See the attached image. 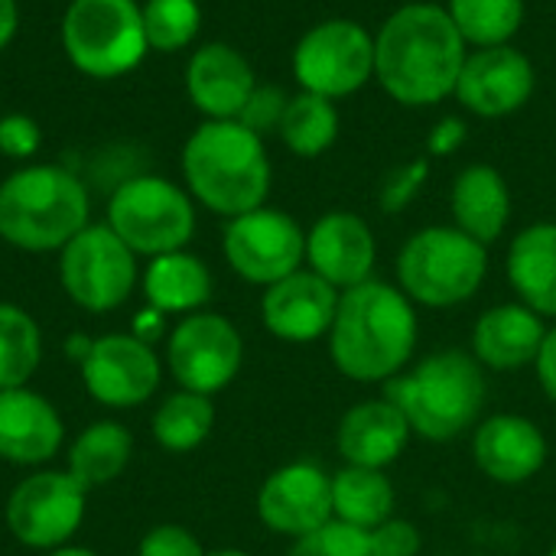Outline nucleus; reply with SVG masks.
Segmentation results:
<instances>
[{
	"label": "nucleus",
	"instance_id": "obj_1",
	"mask_svg": "<svg viewBox=\"0 0 556 556\" xmlns=\"http://www.w3.org/2000/svg\"><path fill=\"white\" fill-rule=\"evenodd\" d=\"M466 39L446 7L407 3L394 10L375 36V75L381 88L407 104H437L456 91Z\"/></svg>",
	"mask_w": 556,
	"mask_h": 556
},
{
	"label": "nucleus",
	"instance_id": "obj_2",
	"mask_svg": "<svg viewBox=\"0 0 556 556\" xmlns=\"http://www.w3.org/2000/svg\"><path fill=\"white\" fill-rule=\"evenodd\" d=\"M417 349V313L401 287L365 280L342 290L329 329L332 365L358 384H388Z\"/></svg>",
	"mask_w": 556,
	"mask_h": 556
},
{
	"label": "nucleus",
	"instance_id": "obj_3",
	"mask_svg": "<svg viewBox=\"0 0 556 556\" xmlns=\"http://www.w3.org/2000/svg\"><path fill=\"white\" fill-rule=\"evenodd\" d=\"M182 176L208 212L225 218L254 212L270 192L264 137L241 121H205L182 147Z\"/></svg>",
	"mask_w": 556,
	"mask_h": 556
},
{
	"label": "nucleus",
	"instance_id": "obj_4",
	"mask_svg": "<svg viewBox=\"0 0 556 556\" xmlns=\"http://www.w3.org/2000/svg\"><path fill=\"white\" fill-rule=\"evenodd\" d=\"M485 375L472 352L443 349L414 371L384 384V397L404 414L410 433L430 443H450L472 430L485 410Z\"/></svg>",
	"mask_w": 556,
	"mask_h": 556
},
{
	"label": "nucleus",
	"instance_id": "obj_5",
	"mask_svg": "<svg viewBox=\"0 0 556 556\" xmlns=\"http://www.w3.org/2000/svg\"><path fill=\"white\" fill-rule=\"evenodd\" d=\"M91 199L85 182L55 163H36L0 182V238L10 248L46 254L62 251L88 228Z\"/></svg>",
	"mask_w": 556,
	"mask_h": 556
},
{
	"label": "nucleus",
	"instance_id": "obj_6",
	"mask_svg": "<svg viewBox=\"0 0 556 556\" xmlns=\"http://www.w3.org/2000/svg\"><path fill=\"white\" fill-rule=\"evenodd\" d=\"M489 274V251L459 228L433 225L407 238L397 254V280L410 303L446 309L472 300Z\"/></svg>",
	"mask_w": 556,
	"mask_h": 556
},
{
	"label": "nucleus",
	"instance_id": "obj_7",
	"mask_svg": "<svg viewBox=\"0 0 556 556\" xmlns=\"http://www.w3.org/2000/svg\"><path fill=\"white\" fill-rule=\"evenodd\" d=\"M65 59L88 78H121L150 52L137 0H72L62 16Z\"/></svg>",
	"mask_w": 556,
	"mask_h": 556
},
{
	"label": "nucleus",
	"instance_id": "obj_8",
	"mask_svg": "<svg viewBox=\"0 0 556 556\" xmlns=\"http://www.w3.org/2000/svg\"><path fill=\"white\" fill-rule=\"evenodd\" d=\"M108 228L143 257L186 251L195 235V205L189 192L163 176H134L114 189Z\"/></svg>",
	"mask_w": 556,
	"mask_h": 556
},
{
	"label": "nucleus",
	"instance_id": "obj_9",
	"mask_svg": "<svg viewBox=\"0 0 556 556\" xmlns=\"http://www.w3.org/2000/svg\"><path fill=\"white\" fill-rule=\"evenodd\" d=\"M59 283L85 313H114L137 287V254L108 225H88L59 251Z\"/></svg>",
	"mask_w": 556,
	"mask_h": 556
},
{
	"label": "nucleus",
	"instance_id": "obj_10",
	"mask_svg": "<svg viewBox=\"0 0 556 556\" xmlns=\"http://www.w3.org/2000/svg\"><path fill=\"white\" fill-rule=\"evenodd\" d=\"M88 489L68 469H39L7 498V528L29 551L68 547L85 521Z\"/></svg>",
	"mask_w": 556,
	"mask_h": 556
},
{
	"label": "nucleus",
	"instance_id": "obj_11",
	"mask_svg": "<svg viewBox=\"0 0 556 556\" xmlns=\"http://www.w3.org/2000/svg\"><path fill=\"white\" fill-rule=\"evenodd\" d=\"M293 75L303 91L345 98L375 75V36L355 20H326L296 42Z\"/></svg>",
	"mask_w": 556,
	"mask_h": 556
},
{
	"label": "nucleus",
	"instance_id": "obj_12",
	"mask_svg": "<svg viewBox=\"0 0 556 556\" xmlns=\"http://www.w3.org/2000/svg\"><path fill=\"white\" fill-rule=\"evenodd\" d=\"M241 362L244 339L218 313H192L166 339V368L182 391L212 397L238 378Z\"/></svg>",
	"mask_w": 556,
	"mask_h": 556
},
{
	"label": "nucleus",
	"instance_id": "obj_13",
	"mask_svg": "<svg viewBox=\"0 0 556 556\" xmlns=\"http://www.w3.org/2000/svg\"><path fill=\"white\" fill-rule=\"evenodd\" d=\"M225 261L231 270L257 287H270L306 261V231L293 215L277 208H254L238 218H228L222 238Z\"/></svg>",
	"mask_w": 556,
	"mask_h": 556
},
{
	"label": "nucleus",
	"instance_id": "obj_14",
	"mask_svg": "<svg viewBox=\"0 0 556 556\" xmlns=\"http://www.w3.org/2000/svg\"><path fill=\"white\" fill-rule=\"evenodd\" d=\"M81 384L101 407L130 410L153 397L160 388V358L153 345L130 332H111L91 342L88 358L78 365Z\"/></svg>",
	"mask_w": 556,
	"mask_h": 556
},
{
	"label": "nucleus",
	"instance_id": "obj_15",
	"mask_svg": "<svg viewBox=\"0 0 556 556\" xmlns=\"http://www.w3.org/2000/svg\"><path fill=\"white\" fill-rule=\"evenodd\" d=\"M257 518L267 531L280 538H306L329 521L332 515V476L316 463H290L274 469L257 492Z\"/></svg>",
	"mask_w": 556,
	"mask_h": 556
},
{
	"label": "nucleus",
	"instance_id": "obj_16",
	"mask_svg": "<svg viewBox=\"0 0 556 556\" xmlns=\"http://www.w3.org/2000/svg\"><path fill=\"white\" fill-rule=\"evenodd\" d=\"M463 108L479 117H505L525 108L534 94V65L525 52L505 46H489L466 55L456 91Z\"/></svg>",
	"mask_w": 556,
	"mask_h": 556
},
{
	"label": "nucleus",
	"instance_id": "obj_17",
	"mask_svg": "<svg viewBox=\"0 0 556 556\" xmlns=\"http://www.w3.org/2000/svg\"><path fill=\"white\" fill-rule=\"evenodd\" d=\"M339 296L342 293L329 280L300 267L264 290L261 319L267 332L283 342H316L329 336Z\"/></svg>",
	"mask_w": 556,
	"mask_h": 556
},
{
	"label": "nucleus",
	"instance_id": "obj_18",
	"mask_svg": "<svg viewBox=\"0 0 556 556\" xmlns=\"http://www.w3.org/2000/svg\"><path fill=\"white\" fill-rule=\"evenodd\" d=\"M375 257V231L355 212H329L306 235L309 270L329 280L339 293L371 280Z\"/></svg>",
	"mask_w": 556,
	"mask_h": 556
},
{
	"label": "nucleus",
	"instance_id": "obj_19",
	"mask_svg": "<svg viewBox=\"0 0 556 556\" xmlns=\"http://www.w3.org/2000/svg\"><path fill=\"white\" fill-rule=\"evenodd\" d=\"M472 459L482 476L498 485H525L547 463V440L541 427L521 414H495L476 427Z\"/></svg>",
	"mask_w": 556,
	"mask_h": 556
},
{
	"label": "nucleus",
	"instance_id": "obj_20",
	"mask_svg": "<svg viewBox=\"0 0 556 556\" xmlns=\"http://www.w3.org/2000/svg\"><path fill=\"white\" fill-rule=\"evenodd\" d=\"M65 443V424L39 391H0V459L13 466H46Z\"/></svg>",
	"mask_w": 556,
	"mask_h": 556
},
{
	"label": "nucleus",
	"instance_id": "obj_21",
	"mask_svg": "<svg viewBox=\"0 0 556 556\" xmlns=\"http://www.w3.org/2000/svg\"><path fill=\"white\" fill-rule=\"evenodd\" d=\"M254 88L257 81L251 62L228 42H205L186 65L189 101L208 121H238Z\"/></svg>",
	"mask_w": 556,
	"mask_h": 556
},
{
	"label": "nucleus",
	"instance_id": "obj_22",
	"mask_svg": "<svg viewBox=\"0 0 556 556\" xmlns=\"http://www.w3.org/2000/svg\"><path fill=\"white\" fill-rule=\"evenodd\" d=\"M544 339V316H538L525 303H502L479 316L472 329V355L482 368L518 371L538 362Z\"/></svg>",
	"mask_w": 556,
	"mask_h": 556
},
{
	"label": "nucleus",
	"instance_id": "obj_23",
	"mask_svg": "<svg viewBox=\"0 0 556 556\" xmlns=\"http://www.w3.org/2000/svg\"><path fill=\"white\" fill-rule=\"evenodd\" d=\"M410 427L404 414L388 401H362L339 420L336 450L345 466L362 469H388L410 443Z\"/></svg>",
	"mask_w": 556,
	"mask_h": 556
},
{
	"label": "nucleus",
	"instance_id": "obj_24",
	"mask_svg": "<svg viewBox=\"0 0 556 556\" xmlns=\"http://www.w3.org/2000/svg\"><path fill=\"white\" fill-rule=\"evenodd\" d=\"M450 205H453L456 228L485 248L502 238L511 218V192L502 173L489 163H472L456 176Z\"/></svg>",
	"mask_w": 556,
	"mask_h": 556
},
{
	"label": "nucleus",
	"instance_id": "obj_25",
	"mask_svg": "<svg viewBox=\"0 0 556 556\" xmlns=\"http://www.w3.org/2000/svg\"><path fill=\"white\" fill-rule=\"evenodd\" d=\"M508 280L538 316H556V225L538 222L508 248Z\"/></svg>",
	"mask_w": 556,
	"mask_h": 556
},
{
	"label": "nucleus",
	"instance_id": "obj_26",
	"mask_svg": "<svg viewBox=\"0 0 556 556\" xmlns=\"http://www.w3.org/2000/svg\"><path fill=\"white\" fill-rule=\"evenodd\" d=\"M143 296L153 309L163 316L169 313H202V306L212 296V274L205 261H199L189 251H169L160 257H150L143 270Z\"/></svg>",
	"mask_w": 556,
	"mask_h": 556
},
{
	"label": "nucleus",
	"instance_id": "obj_27",
	"mask_svg": "<svg viewBox=\"0 0 556 556\" xmlns=\"http://www.w3.org/2000/svg\"><path fill=\"white\" fill-rule=\"evenodd\" d=\"M134 456V437L117 420H94L88 424L65 453V469L88 489L111 485Z\"/></svg>",
	"mask_w": 556,
	"mask_h": 556
},
{
	"label": "nucleus",
	"instance_id": "obj_28",
	"mask_svg": "<svg viewBox=\"0 0 556 556\" xmlns=\"http://www.w3.org/2000/svg\"><path fill=\"white\" fill-rule=\"evenodd\" d=\"M332 515L358 531H375L394 518V485L384 469L345 466L332 476Z\"/></svg>",
	"mask_w": 556,
	"mask_h": 556
},
{
	"label": "nucleus",
	"instance_id": "obj_29",
	"mask_svg": "<svg viewBox=\"0 0 556 556\" xmlns=\"http://www.w3.org/2000/svg\"><path fill=\"white\" fill-rule=\"evenodd\" d=\"M215 427V404L195 391L169 394L153 414V440L166 453H192L199 450Z\"/></svg>",
	"mask_w": 556,
	"mask_h": 556
},
{
	"label": "nucleus",
	"instance_id": "obj_30",
	"mask_svg": "<svg viewBox=\"0 0 556 556\" xmlns=\"http://www.w3.org/2000/svg\"><path fill=\"white\" fill-rule=\"evenodd\" d=\"M280 140L287 143L290 153L296 156H319L326 153L336 137H339V111L329 98L313 94V91H300L287 101L283 121H280Z\"/></svg>",
	"mask_w": 556,
	"mask_h": 556
},
{
	"label": "nucleus",
	"instance_id": "obj_31",
	"mask_svg": "<svg viewBox=\"0 0 556 556\" xmlns=\"http://www.w3.org/2000/svg\"><path fill=\"white\" fill-rule=\"evenodd\" d=\"M42 362L39 323L13 303H0V391L26 388Z\"/></svg>",
	"mask_w": 556,
	"mask_h": 556
},
{
	"label": "nucleus",
	"instance_id": "obj_32",
	"mask_svg": "<svg viewBox=\"0 0 556 556\" xmlns=\"http://www.w3.org/2000/svg\"><path fill=\"white\" fill-rule=\"evenodd\" d=\"M446 10L463 39L479 49L505 46L525 20V0H450Z\"/></svg>",
	"mask_w": 556,
	"mask_h": 556
},
{
	"label": "nucleus",
	"instance_id": "obj_33",
	"mask_svg": "<svg viewBox=\"0 0 556 556\" xmlns=\"http://www.w3.org/2000/svg\"><path fill=\"white\" fill-rule=\"evenodd\" d=\"M147 46L153 52H179L186 49L202 26L199 0H147L140 7Z\"/></svg>",
	"mask_w": 556,
	"mask_h": 556
},
{
	"label": "nucleus",
	"instance_id": "obj_34",
	"mask_svg": "<svg viewBox=\"0 0 556 556\" xmlns=\"http://www.w3.org/2000/svg\"><path fill=\"white\" fill-rule=\"evenodd\" d=\"M287 556H378L371 544V531H358L342 521H329L326 528L293 541Z\"/></svg>",
	"mask_w": 556,
	"mask_h": 556
},
{
	"label": "nucleus",
	"instance_id": "obj_35",
	"mask_svg": "<svg viewBox=\"0 0 556 556\" xmlns=\"http://www.w3.org/2000/svg\"><path fill=\"white\" fill-rule=\"evenodd\" d=\"M287 94L274 85H257L248 98V104L241 108L238 121L254 130L257 137H267L274 130H280V121H283V111H287Z\"/></svg>",
	"mask_w": 556,
	"mask_h": 556
},
{
	"label": "nucleus",
	"instance_id": "obj_36",
	"mask_svg": "<svg viewBox=\"0 0 556 556\" xmlns=\"http://www.w3.org/2000/svg\"><path fill=\"white\" fill-rule=\"evenodd\" d=\"M137 556H205V547L182 525H156L140 538Z\"/></svg>",
	"mask_w": 556,
	"mask_h": 556
},
{
	"label": "nucleus",
	"instance_id": "obj_37",
	"mask_svg": "<svg viewBox=\"0 0 556 556\" xmlns=\"http://www.w3.org/2000/svg\"><path fill=\"white\" fill-rule=\"evenodd\" d=\"M42 147V130L29 114H3L0 117V153L10 160H29Z\"/></svg>",
	"mask_w": 556,
	"mask_h": 556
},
{
	"label": "nucleus",
	"instance_id": "obj_38",
	"mask_svg": "<svg viewBox=\"0 0 556 556\" xmlns=\"http://www.w3.org/2000/svg\"><path fill=\"white\" fill-rule=\"evenodd\" d=\"M371 544L378 556H417L424 547V538L417 531V525L404 521V518H388L384 525H378L371 531Z\"/></svg>",
	"mask_w": 556,
	"mask_h": 556
},
{
	"label": "nucleus",
	"instance_id": "obj_39",
	"mask_svg": "<svg viewBox=\"0 0 556 556\" xmlns=\"http://www.w3.org/2000/svg\"><path fill=\"white\" fill-rule=\"evenodd\" d=\"M534 368H538V381H541L544 394L556 404V329H547V339L541 345Z\"/></svg>",
	"mask_w": 556,
	"mask_h": 556
},
{
	"label": "nucleus",
	"instance_id": "obj_40",
	"mask_svg": "<svg viewBox=\"0 0 556 556\" xmlns=\"http://www.w3.org/2000/svg\"><path fill=\"white\" fill-rule=\"evenodd\" d=\"M130 336H137L140 342H147V345H153V339H160L163 336V313L160 309H147V313H140L137 316V323H134V332Z\"/></svg>",
	"mask_w": 556,
	"mask_h": 556
},
{
	"label": "nucleus",
	"instance_id": "obj_41",
	"mask_svg": "<svg viewBox=\"0 0 556 556\" xmlns=\"http://www.w3.org/2000/svg\"><path fill=\"white\" fill-rule=\"evenodd\" d=\"M20 26V7L16 0H0V49H7Z\"/></svg>",
	"mask_w": 556,
	"mask_h": 556
},
{
	"label": "nucleus",
	"instance_id": "obj_42",
	"mask_svg": "<svg viewBox=\"0 0 556 556\" xmlns=\"http://www.w3.org/2000/svg\"><path fill=\"white\" fill-rule=\"evenodd\" d=\"M459 140H463V124H459V121H443L440 130H437V137H433V150H437V153H446V150L456 147Z\"/></svg>",
	"mask_w": 556,
	"mask_h": 556
},
{
	"label": "nucleus",
	"instance_id": "obj_43",
	"mask_svg": "<svg viewBox=\"0 0 556 556\" xmlns=\"http://www.w3.org/2000/svg\"><path fill=\"white\" fill-rule=\"evenodd\" d=\"M91 342H94V339H88V336H72V339L65 342V355L75 358V362L81 365V362L88 358V352H91Z\"/></svg>",
	"mask_w": 556,
	"mask_h": 556
},
{
	"label": "nucleus",
	"instance_id": "obj_44",
	"mask_svg": "<svg viewBox=\"0 0 556 556\" xmlns=\"http://www.w3.org/2000/svg\"><path fill=\"white\" fill-rule=\"evenodd\" d=\"M49 556H101V554H94V551H88V547H59V551H49Z\"/></svg>",
	"mask_w": 556,
	"mask_h": 556
},
{
	"label": "nucleus",
	"instance_id": "obj_45",
	"mask_svg": "<svg viewBox=\"0 0 556 556\" xmlns=\"http://www.w3.org/2000/svg\"><path fill=\"white\" fill-rule=\"evenodd\" d=\"M205 556H254V554H248V551H238V547H225V551H212V554H205Z\"/></svg>",
	"mask_w": 556,
	"mask_h": 556
},
{
	"label": "nucleus",
	"instance_id": "obj_46",
	"mask_svg": "<svg viewBox=\"0 0 556 556\" xmlns=\"http://www.w3.org/2000/svg\"><path fill=\"white\" fill-rule=\"evenodd\" d=\"M547 556H556V544H554V551H551V554H547Z\"/></svg>",
	"mask_w": 556,
	"mask_h": 556
}]
</instances>
